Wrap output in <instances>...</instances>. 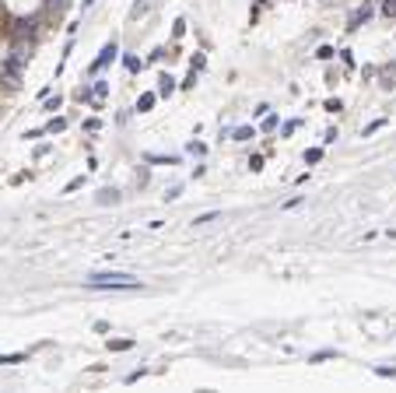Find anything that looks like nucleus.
Here are the masks:
<instances>
[{"mask_svg": "<svg viewBox=\"0 0 396 393\" xmlns=\"http://www.w3.org/2000/svg\"><path fill=\"white\" fill-rule=\"evenodd\" d=\"M88 288H126V292H134V288H141V281L130 277V274H91Z\"/></svg>", "mask_w": 396, "mask_h": 393, "instance_id": "obj_1", "label": "nucleus"}, {"mask_svg": "<svg viewBox=\"0 0 396 393\" xmlns=\"http://www.w3.org/2000/svg\"><path fill=\"white\" fill-rule=\"evenodd\" d=\"M116 53H119V49H116V42H109V46H105V49H102V53H98V60H95V64H91V74H98V71H102V67H109V60H112V57H116Z\"/></svg>", "mask_w": 396, "mask_h": 393, "instance_id": "obj_2", "label": "nucleus"}, {"mask_svg": "<svg viewBox=\"0 0 396 393\" xmlns=\"http://www.w3.org/2000/svg\"><path fill=\"white\" fill-rule=\"evenodd\" d=\"M368 18H372V4H361V7L354 11V18H351V28H358V25L368 21Z\"/></svg>", "mask_w": 396, "mask_h": 393, "instance_id": "obj_3", "label": "nucleus"}, {"mask_svg": "<svg viewBox=\"0 0 396 393\" xmlns=\"http://www.w3.org/2000/svg\"><path fill=\"white\" fill-rule=\"evenodd\" d=\"M155 98H158L155 91H148V95H141V98H137V109H141V113H148V109L155 105Z\"/></svg>", "mask_w": 396, "mask_h": 393, "instance_id": "obj_4", "label": "nucleus"}, {"mask_svg": "<svg viewBox=\"0 0 396 393\" xmlns=\"http://www.w3.org/2000/svg\"><path fill=\"white\" fill-rule=\"evenodd\" d=\"M172 91H175V81L165 74V78H161V84H158V95H172Z\"/></svg>", "mask_w": 396, "mask_h": 393, "instance_id": "obj_5", "label": "nucleus"}, {"mask_svg": "<svg viewBox=\"0 0 396 393\" xmlns=\"http://www.w3.org/2000/svg\"><path fill=\"white\" fill-rule=\"evenodd\" d=\"M25 362V355H0V365H18Z\"/></svg>", "mask_w": 396, "mask_h": 393, "instance_id": "obj_6", "label": "nucleus"}, {"mask_svg": "<svg viewBox=\"0 0 396 393\" xmlns=\"http://www.w3.org/2000/svg\"><path fill=\"white\" fill-rule=\"evenodd\" d=\"M382 127H386V120H375V123H368V127H365V137H372V134H375V130H382Z\"/></svg>", "mask_w": 396, "mask_h": 393, "instance_id": "obj_7", "label": "nucleus"}, {"mask_svg": "<svg viewBox=\"0 0 396 393\" xmlns=\"http://www.w3.org/2000/svg\"><path fill=\"white\" fill-rule=\"evenodd\" d=\"M109 348L112 351H126V348H134V341H109Z\"/></svg>", "mask_w": 396, "mask_h": 393, "instance_id": "obj_8", "label": "nucleus"}, {"mask_svg": "<svg viewBox=\"0 0 396 393\" xmlns=\"http://www.w3.org/2000/svg\"><path fill=\"white\" fill-rule=\"evenodd\" d=\"M78 186H84V176H78V179H71V183H67V186H63V193H74V190H78Z\"/></svg>", "mask_w": 396, "mask_h": 393, "instance_id": "obj_9", "label": "nucleus"}, {"mask_svg": "<svg viewBox=\"0 0 396 393\" xmlns=\"http://www.w3.org/2000/svg\"><path fill=\"white\" fill-rule=\"evenodd\" d=\"M340 109H344L340 98H329V102H326V113H340Z\"/></svg>", "mask_w": 396, "mask_h": 393, "instance_id": "obj_10", "label": "nucleus"}, {"mask_svg": "<svg viewBox=\"0 0 396 393\" xmlns=\"http://www.w3.org/2000/svg\"><path fill=\"white\" fill-rule=\"evenodd\" d=\"M63 127H67V120H49V127H46V130H49V134H56V130H63Z\"/></svg>", "mask_w": 396, "mask_h": 393, "instance_id": "obj_11", "label": "nucleus"}, {"mask_svg": "<svg viewBox=\"0 0 396 393\" xmlns=\"http://www.w3.org/2000/svg\"><path fill=\"white\" fill-rule=\"evenodd\" d=\"M316 57H319V60H333V46H319Z\"/></svg>", "mask_w": 396, "mask_h": 393, "instance_id": "obj_12", "label": "nucleus"}, {"mask_svg": "<svg viewBox=\"0 0 396 393\" xmlns=\"http://www.w3.org/2000/svg\"><path fill=\"white\" fill-rule=\"evenodd\" d=\"M249 137H256V134L249 130V127H242V130H238V134H235V141H249Z\"/></svg>", "mask_w": 396, "mask_h": 393, "instance_id": "obj_13", "label": "nucleus"}, {"mask_svg": "<svg viewBox=\"0 0 396 393\" xmlns=\"http://www.w3.org/2000/svg\"><path fill=\"white\" fill-rule=\"evenodd\" d=\"M249 169H252V172H259V169H263V158L252 155V158H249Z\"/></svg>", "mask_w": 396, "mask_h": 393, "instance_id": "obj_14", "label": "nucleus"}, {"mask_svg": "<svg viewBox=\"0 0 396 393\" xmlns=\"http://www.w3.org/2000/svg\"><path fill=\"white\" fill-rule=\"evenodd\" d=\"M382 14H389V18H393V14H396V0H386V4H382Z\"/></svg>", "mask_w": 396, "mask_h": 393, "instance_id": "obj_15", "label": "nucleus"}, {"mask_svg": "<svg viewBox=\"0 0 396 393\" xmlns=\"http://www.w3.org/2000/svg\"><path fill=\"white\" fill-rule=\"evenodd\" d=\"M105 91H109V84H105V81H98V84H95V98H102Z\"/></svg>", "mask_w": 396, "mask_h": 393, "instance_id": "obj_16", "label": "nucleus"}, {"mask_svg": "<svg viewBox=\"0 0 396 393\" xmlns=\"http://www.w3.org/2000/svg\"><path fill=\"white\" fill-rule=\"evenodd\" d=\"M56 109H60V95H56V98H49V102H46V113H56Z\"/></svg>", "mask_w": 396, "mask_h": 393, "instance_id": "obj_17", "label": "nucleus"}, {"mask_svg": "<svg viewBox=\"0 0 396 393\" xmlns=\"http://www.w3.org/2000/svg\"><path fill=\"white\" fill-rule=\"evenodd\" d=\"M214 218H218V211H211V214H200V218H196V225H207V221H214Z\"/></svg>", "mask_w": 396, "mask_h": 393, "instance_id": "obj_18", "label": "nucleus"}, {"mask_svg": "<svg viewBox=\"0 0 396 393\" xmlns=\"http://www.w3.org/2000/svg\"><path fill=\"white\" fill-rule=\"evenodd\" d=\"M319 158H322V151H319V148H312V151H305V161H319Z\"/></svg>", "mask_w": 396, "mask_h": 393, "instance_id": "obj_19", "label": "nucleus"}]
</instances>
